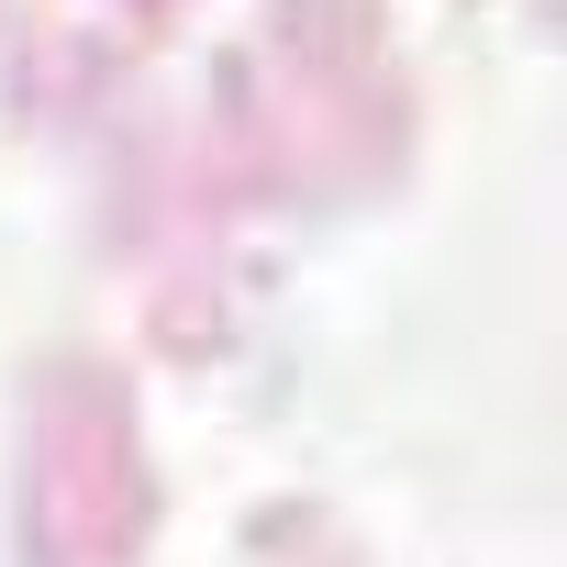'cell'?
I'll list each match as a JSON object with an SVG mask.
<instances>
[]
</instances>
